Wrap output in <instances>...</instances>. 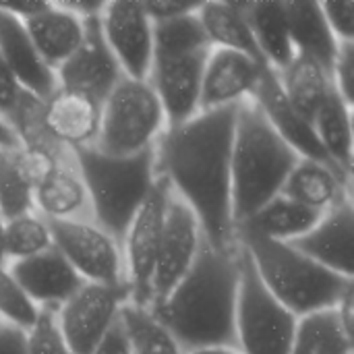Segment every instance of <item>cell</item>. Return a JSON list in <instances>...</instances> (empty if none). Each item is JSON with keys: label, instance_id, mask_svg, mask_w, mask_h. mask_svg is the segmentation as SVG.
<instances>
[{"label": "cell", "instance_id": "27", "mask_svg": "<svg viewBox=\"0 0 354 354\" xmlns=\"http://www.w3.org/2000/svg\"><path fill=\"white\" fill-rule=\"evenodd\" d=\"M278 77L284 95L307 120H313V116L334 91L332 75L322 64L301 54H297L292 62L282 73H278Z\"/></svg>", "mask_w": 354, "mask_h": 354}, {"label": "cell", "instance_id": "33", "mask_svg": "<svg viewBox=\"0 0 354 354\" xmlns=\"http://www.w3.org/2000/svg\"><path fill=\"white\" fill-rule=\"evenodd\" d=\"M4 249L6 259L12 261L29 259L52 249L48 220L39 214H27L4 222Z\"/></svg>", "mask_w": 354, "mask_h": 354}, {"label": "cell", "instance_id": "41", "mask_svg": "<svg viewBox=\"0 0 354 354\" xmlns=\"http://www.w3.org/2000/svg\"><path fill=\"white\" fill-rule=\"evenodd\" d=\"M141 6L151 23L191 15V12H197L199 8V4H189V2H141Z\"/></svg>", "mask_w": 354, "mask_h": 354}, {"label": "cell", "instance_id": "28", "mask_svg": "<svg viewBox=\"0 0 354 354\" xmlns=\"http://www.w3.org/2000/svg\"><path fill=\"white\" fill-rule=\"evenodd\" d=\"M353 108L334 89L319 112L313 116L315 135L328 153L330 162L344 178L353 172Z\"/></svg>", "mask_w": 354, "mask_h": 354}, {"label": "cell", "instance_id": "39", "mask_svg": "<svg viewBox=\"0 0 354 354\" xmlns=\"http://www.w3.org/2000/svg\"><path fill=\"white\" fill-rule=\"evenodd\" d=\"M332 83L338 95L353 108L354 102V41H340L332 66Z\"/></svg>", "mask_w": 354, "mask_h": 354}, {"label": "cell", "instance_id": "38", "mask_svg": "<svg viewBox=\"0 0 354 354\" xmlns=\"http://www.w3.org/2000/svg\"><path fill=\"white\" fill-rule=\"evenodd\" d=\"M31 97L33 95L23 89L15 73L0 58V118L12 127Z\"/></svg>", "mask_w": 354, "mask_h": 354}, {"label": "cell", "instance_id": "42", "mask_svg": "<svg viewBox=\"0 0 354 354\" xmlns=\"http://www.w3.org/2000/svg\"><path fill=\"white\" fill-rule=\"evenodd\" d=\"M0 354H27V330L12 322H0Z\"/></svg>", "mask_w": 354, "mask_h": 354}, {"label": "cell", "instance_id": "21", "mask_svg": "<svg viewBox=\"0 0 354 354\" xmlns=\"http://www.w3.org/2000/svg\"><path fill=\"white\" fill-rule=\"evenodd\" d=\"M39 58L56 73L83 41V19L62 4H48L37 15L21 21Z\"/></svg>", "mask_w": 354, "mask_h": 354}, {"label": "cell", "instance_id": "11", "mask_svg": "<svg viewBox=\"0 0 354 354\" xmlns=\"http://www.w3.org/2000/svg\"><path fill=\"white\" fill-rule=\"evenodd\" d=\"M203 245L201 226L191 207L170 191L162 239L158 247L153 278H151V307L162 303L189 274Z\"/></svg>", "mask_w": 354, "mask_h": 354}, {"label": "cell", "instance_id": "25", "mask_svg": "<svg viewBox=\"0 0 354 354\" xmlns=\"http://www.w3.org/2000/svg\"><path fill=\"white\" fill-rule=\"evenodd\" d=\"M243 10L263 60L270 68L282 73L297 56L288 33L284 2H247Z\"/></svg>", "mask_w": 354, "mask_h": 354}, {"label": "cell", "instance_id": "19", "mask_svg": "<svg viewBox=\"0 0 354 354\" xmlns=\"http://www.w3.org/2000/svg\"><path fill=\"white\" fill-rule=\"evenodd\" d=\"M10 278L35 309L58 311L83 284L81 276L52 247L35 257L12 261Z\"/></svg>", "mask_w": 354, "mask_h": 354}, {"label": "cell", "instance_id": "1", "mask_svg": "<svg viewBox=\"0 0 354 354\" xmlns=\"http://www.w3.org/2000/svg\"><path fill=\"white\" fill-rule=\"evenodd\" d=\"M239 106L199 112L178 127H166L153 145L156 174L195 214L203 241L230 251L234 243L230 207V156Z\"/></svg>", "mask_w": 354, "mask_h": 354}, {"label": "cell", "instance_id": "3", "mask_svg": "<svg viewBox=\"0 0 354 354\" xmlns=\"http://www.w3.org/2000/svg\"><path fill=\"white\" fill-rule=\"evenodd\" d=\"M301 158L272 129L253 100L239 104L230 156V207L234 230L280 195Z\"/></svg>", "mask_w": 354, "mask_h": 354}, {"label": "cell", "instance_id": "24", "mask_svg": "<svg viewBox=\"0 0 354 354\" xmlns=\"http://www.w3.org/2000/svg\"><path fill=\"white\" fill-rule=\"evenodd\" d=\"M346 185L348 180L334 168L313 160H299L292 172L288 174L280 195L309 209L328 212L330 207L348 197Z\"/></svg>", "mask_w": 354, "mask_h": 354}, {"label": "cell", "instance_id": "31", "mask_svg": "<svg viewBox=\"0 0 354 354\" xmlns=\"http://www.w3.org/2000/svg\"><path fill=\"white\" fill-rule=\"evenodd\" d=\"M131 354H185L176 338L153 317L149 309L127 303L118 313Z\"/></svg>", "mask_w": 354, "mask_h": 354}, {"label": "cell", "instance_id": "2", "mask_svg": "<svg viewBox=\"0 0 354 354\" xmlns=\"http://www.w3.org/2000/svg\"><path fill=\"white\" fill-rule=\"evenodd\" d=\"M239 247L218 251L205 241L180 284L149 311L183 351H236Z\"/></svg>", "mask_w": 354, "mask_h": 354}, {"label": "cell", "instance_id": "17", "mask_svg": "<svg viewBox=\"0 0 354 354\" xmlns=\"http://www.w3.org/2000/svg\"><path fill=\"white\" fill-rule=\"evenodd\" d=\"M263 68L268 66L251 60L245 54L212 48L201 79L199 112L239 106L247 100H253Z\"/></svg>", "mask_w": 354, "mask_h": 354}, {"label": "cell", "instance_id": "43", "mask_svg": "<svg viewBox=\"0 0 354 354\" xmlns=\"http://www.w3.org/2000/svg\"><path fill=\"white\" fill-rule=\"evenodd\" d=\"M91 354H131L129 340H127L124 330L118 322L112 326V330L106 334V338L100 342V346Z\"/></svg>", "mask_w": 354, "mask_h": 354}, {"label": "cell", "instance_id": "8", "mask_svg": "<svg viewBox=\"0 0 354 354\" xmlns=\"http://www.w3.org/2000/svg\"><path fill=\"white\" fill-rule=\"evenodd\" d=\"M127 303H131L127 282H83L56 313V324L68 351L73 354L93 353L118 322V313Z\"/></svg>", "mask_w": 354, "mask_h": 354}, {"label": "cell", "instance_id": "4", "mask_svg": "<svg viewBox=\"0 0 354 354\" xmlns=\"http://www.w3.org/2000/svg\"><path fill=\"white\" fill-rule=\"evenodd\" d=\"M234 243L245 249L270 295L297 319L334 309L346 288L353 286V280L326 270L288 243L245 230L234 232Z\"/></svg>", "mask_w": 354, "mask_h": 354}, {"label": "cell", "instance_id": "49", "mask_svg": "<svg viewBox=\"0 0 354 354\" xmlns=\"http://www.w3.org/2000/svg\"><path fill=\"white\" fill-rule=\"evenodd\" d=\"M0 322H2V313H0Z\"/></svg>", "mask_w": 354, "mask_h": 354}, {"label": "cell", "instance_id": "30", "mask_svg": "<svg viewBox=\"0 0 354 354\" xmlns=\"http://www.w3.org/2000/svg\"><path fill=\"white\" fill-rule=\"evenodd\" d=\"M353 338L344 332L334 309L297 319L290 354H351Z\"/></svg>", "mask_w": 354, "mask_h": 354}, {"label": "cell", "instance_id": "37", "mask_svg": "<svg viewBox=\"0 0 354 354\" xmlns=\"http://www.w3.org/2000/svg\"><path fill=\"white\" fill-rule=\"evenodd\" d=\"M27 354H73L58 330L56 311H37L35 324L27 330Z\"/></svg>", "mask_w": 354, "mask_h": 354}, {"label": "cell", "instance_id": "7", "mask_svg": "<svg viewBox=\"0 0 354 354\" xmlns=\"http://www.w3.org/2000/svg\"><path fill=\"white\" fill-rule=\"evenodd\" d=\"M239 266L236 351L241 354H290L297 317L270 295L243 247H239Z\"/></svg>", "mask_w": 354, "mask_h": 354}, {"label": "cell", "instance_id": "13", "mask_svg": "<svg viewBox=\"0 0 354 354\" xmlns=\"http://www.w3.org/2000/svg\"><path fill=\"white\" fill-rule=\"evenodd\" d=\"M83 41L77 52L56 68V81L60 89L85 93L102 104L124 75L104 41L100 12L83 17Z\"/></svg>", "mask_w": 354, "mask_h": 354}, {"label": "cell", "instance_id": "46", "mask_svg": "<svg viewBox=\"0 0 354 354\" xmlns=\"http://www.w3.org/2000/svg\"><path fill=\"white\" fill-rule=\"evenodd\" d=\"M187 354H241L239 351H232V348H197V351H191Z\"/></svg>", "mask_w": 354, "mask_h": 354}, {"label": "cell", "instance_id": "22", "mask_svg": "<svg viewBox=\"0 0 354 354\" xmlns=\"http://www.w3.org/2000/svg\"><path fill=\"white\" fill-rule=\"evenodd\" d=\"M284 12H286L288 33L295 52L315 60L332 75V66L336 62L340 41L330 31L322 15L319 2L290 0L284 2Z\"/></svg>", "mask_w": 354, "mask_h": 354}, {"label": "cell", "instance_id": "34", "mask_svg": "<svg viewBox=\"0 0 354 354\" xmlns=\"http://www.w3.org/2000/svg\"><path fill=\"white\" fill-rule=\"evenodd\" d=\"M12 166L35 191L56 170H60L66 164L60 151L56 149V143L48 139H31V141H25L21 149L12 151Z\"/></svg>", "mask_w": 354, "mask_h": 354}, {"label": "cell", "instance_id": "15", "mask_svg": "<svg viewBox=\"0 0 354 354\" xmlns=\"http://www.w3.org/2000/svg\"><path fill=\"white\" fill-rule=\"evenodd\" d=\"M207 54L209 50L153 60L147 81L162 104L166 127H178L199 114L201 79Z\"/></svg>", "mask_w": 354, "mask_h": 354}, {"label": "cell", "instance_id": "12", "mask_svg": "<svg viewBox=\"0 0 354 354\" xmlns=\"http://www.w3.org/2000/svg\"><path fill=\"white\" fill-rule=\"evenodd\" d=\"M102 35L124 77L147 81L153 64V23L141 2H104L100 10Z\"/></svg>", "mask_w": 354, "mask_h": 354}, {"label": "cell", "instance_id": "45", "mask_svg": "<svg viewBox=\"0 0 354 354\" xmlns=\"http://www.w3.org/2000/svg\"><path fill=\"white\" fill-rule=\"evenodd\" d=\"M21 137L17 135V131L6 122V120H2L0 118V149H6V151H17V149H21Z\"/></svg>", "mask_w": 354, "mask_h": 354}, {"label": "cell", "instance_id": "9", "mask_svg": "<svg viewBox=\"0 0 354 354\" xmlns=\"http://www.w3.org/2000/svg\"><path fill=\"white\" fill-rule=\"evenodd\" d=\"M52 247L68 261L83 282L120 284L122 257L118 243L95 222L48 220Z\"/></svg>", "mask_w": 354, "mask_h": 354}, {"label": "cell", "instance_id": "36", "mask_svg": "<svg viewBox=\"0 0 354 354\" xmlns=\"http://www.w3.org/2000/svg\"><path fill=\"white\" fill-rule=\"evenodd\" d=\"M37 311L31 301L21 292V288L10 278L8 270L0 266V313L6 322L17 324L23 330H29L35 324Z\"/></svg>", "mask_w": 354, "mask_h": 354}, {"label": "cell", "instance_id": "47", "mask_svg": "<svg viewBox=\"0 0 354 354\" xmlns=\"http://www.w3.org/2000/svg\"><path fill=\"white\" fill-rule=\"evenodd\" d=\"M6 249H4V222L0 218V266L6 268Z\"/></svg>", "mask_w": 354, "mask_h": 354}, {"label": "cell", "instance_id": "6", "mask_svg": "<svg viewBox=\"0 0 354 354\" xmlns=\"http://www.w3.org/2000/svg\"><path fill=\"white\" fill-rule=\"evenodd\" d=\"M166 131L162 104L149 81L122 77L102 102V122L95 149L129 158L147 151Z\"/></svg>", "mask_w": 354, "mask_h": 354}, {"label": "cell", "instance_id": "5", "mask_svg": "<svg viewBox=\"0 0 354 354\" xmlns=\"http://www.w3.org/2000/svg\"><path fill=\"white\" fill-rule=\"evenodd\" d=\"M73 156L95 224L120 243L158 180L153 147L129 158L106 156L95 147L73 149Z\"/></svg>", "mask_w": 354, "mask_h": 354}, {"label": "cell", "instance_id": "35", "mask_svg": "<svg viewBox=\"0 0 354 354\" xmlns=\"http://www.w3.org/2000/svg\"><path fill=\"white\" fill-rule=\"evenodd\" d=\"M33 189L17 172L10 156V166L0 174V218L2 222H8L33 214Z\"/></svg>", "mask_w": 354, "mask_h": 354}, {"label": "cell", "instance_id": "18", "mask_svg": "<svg viewBox=\"0 0 354 354\" xmlns=\"http://www.w3.org/2000/svg\"><path fill=\"white\" fill-rule=\"evenodd\" d=\"M305 257L326 270L353 280L354 274V209L351 199H342L301 239L288 243Z\"/></svg>", "mask_w": 354, "mask_h": 354}, {"label": "cell", "instance_id": "48", "mask_svg": "<svg viewBox=\"0 0 354 354\" xmlns=\"http://www.w3.org/2000/svg\"><path fill=\"white\" fill-rule=\"evenodd\" d=\"M10 151H6V149H0V174L10 166Z\"/></svg>", "mask_w": 354, "mask_h": 354}, {"label": "cell", "instance_id": "40", "mask_svg": "<svg viewBox=\"0 0 354 354\" xmlns=\"http://www.w3.org/2000/svg\"><path fill=\"white\" fill-rule=\"evenodd\" d=\"M322 15L338 41H354V2L353 0H332L319 2Z\"/></svg>", "mask_w": 354, "mask_h": 354}, {"label": "cell", "instance_id": "32", "mask_svg": "<svg viewBox=\"0 0 354 354\" xmlns=\"http://www.w3.org/2000/svg\"><path fill=\"white\" fill-rule=\"evenodd\" d=\"M212 50L197 12L153 23V60L178 58Z\"/></svg>", "mask_w": 354, "mask_h": 354}, {"label": "cell", "instance_id": "10", "mask_svg": "<svg viewBox=\"0 0 354 354\" xmlns=\"http://www.w3.org/2000/svg\"><path fill=\"white\" fill-rule=\"evenodd\" d=\"M170 197V187L158 176L151 193L131 220L124 232L127 251V284L131 290V305L149 309L151 305V278L158 257V247L164 228L166 205Z\"/></svg>", "mask_w": 354, "mask_h": 354}, {"label": "cell", "instance_id": "29", "mask_svg": "<svg viewBox=\"0 0 354 354\" xmlns=\"http://www.w3.org/2000/svg\"><path fill=\"white\" fill-rule=\"evenodd\" d=\"M33 205L46 220H77L89 205L79 172L62 166L33 191Z\"/></svg>", "mask_w": 354, "mask_h": 354}, {"label": "cell", "instance_id": "16", "mask_svg": "<svg viewBox=\"0 0 354 354\" xmlns=\"http://www.w3.org/2000/svg\"><path fill=\"white\" fill-rule=\"evenodd\" d=\"M253 102L259 106V110L266 114L272 129L282 137V141L301 158V160H313L322 162L338 172V168L330 162L328 153L324 151L313 122L307 120L303 114H299L288 97L284 95V89L280 85V77L274 68H263L259 83L253 93ZM340 174V172H338ZM348 180V178H346Z\"/></svg>", "mask_w": 354, "mask_h": 354}, {"label": "cell", "instance_id": "26", "mask_svg": "<svg viewBox=\"0 0 354 354\" xmlns=\"http://www.w3.org/2000/svg\"><path fill=\"white\" fill-rule=\"evenodd\" d=\"M322 216L324 212L309 209L292 199L278 195L272 201H268L259 212H255L253 218H249L234 232L245 230L278 243H290L295 239L305 236L322 220Z\"/></svg>", "mask_w": 354, "mask_h": 354}, {"label": "cell", "instance_id": "44", "mask_svg": "<svg viewBox=\"0 0 354 354\" xmlns=\"http://www.w3.org/2000/svg\"><path fill=\"white\" fill-rule=\"evenodd\" d=\"M353 301H354V286H351V288H346V292L340 297L338 305L334 307V311H336V315H338V319H340V324H342L344 332H346L351 338H353V315H354Z\"/></svg>", "mask_w": 354, "mask_h": 354}, {"label": "cell", "instance_id": "20", "mask_svg": "<svg viewBox=\"0 0 354 354\" xmlns=\"http://www.w3.org/2000/svg\"><path fill=\"white\" fill-rule=\"evenodd\" d=\"M0 58L19 83L37 102H46L56 89V73L39 58L23 23L0 8Z\"/></svg>", "mask_w": 354, "mask_h": 354}, {"label": "cell", "instance_id": "14", "mask_svg": "<svg viewBox=\"0 0 354 354\" xmlns=\"http://www.w3.org/2000/svg\"><path fill=\"white\" fill-rule=\"evenodd\" d=\"M102 122V104L85 93L56 89L39 106L37 129L56 143L66 145L71 151L81 147H93Z\"/></svg>", "mask_w": 354, "mask_h": 354}, {"label": "cell", "instance_id": "23", "mask_svg": "<svg viewBox=\"0 0 354 354\" xmlns=\"http://www.w3.org/2000/svg\"><path fill=\"white\" fill-rule=\"evenodd\" d=\"M197 19L212 48L232 50L268 66L263 60L243 4L236 2H203L197 8Z\"/></svg>", "mask_w": 354, "mask_h": 354}]
</instances>
